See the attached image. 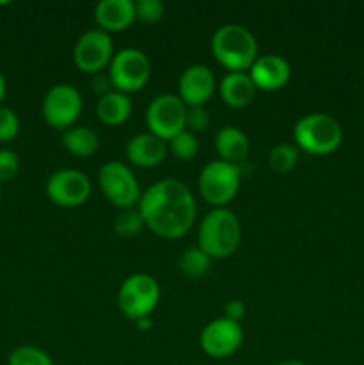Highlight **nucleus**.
I'll return each mask as SVG.
<instances>
[{
  "instance_id": "obj_1",
  "label": "nucleus",
  "mask_w": 364,
  "mask_h": 365,
  "mask_svg": "<svg viewBox=\"0 0 364 365\" xmlns=\"http://www.w3.org/2000/svg\"><path fill=\"white\" fill-rule=\"evenodd\" d=\"M145 227L164 239H178L195 225L193 192L177 178H163L150 185L138 203Z\"/></svg>"
},
{
  "instance_id": "obj_2",
  "label": "nucleus",
  "mask_w": 364,
  "mask_h": 365,
  "mask_svg": "<svg viewBox=\"0 0 364 365\" xmlns=\"http://www.w3.org/2000/svg\"><path fill=\"white\" fill-rule=\"evenodd\" d=\"M213 56L231 71H246L257 59V41L252 32L239 24H227L216 29L211 39Z\"/></svg>"
},
{
  "instance_id": "obj_3",
  "label": "nucleus",
  "mask_w": 364,
  "mask_h": 365,
  "mask_svg": "<svg viewBox=\"0 0 364 365\" xmlns=\"http://www.w3.org/2000/svg\"><path fill=\"white\" fill-rule=\"evenodd\" d=\"M241 242V223L232 210L214 209L202 220L198 228V248L211 259H227Z\"/></svg>"
},
{
  "instance_id": "obj_4",
  "label": "nucleus",
  "mask_w": 364,
  "mask_h": 365,
  "mask_svg": "<svg viewBox=\"0 0 364 365\" xmlns=\"http://www.w3.org/2000/svg\"><path fill=\"white\" fill-rule=\"evenodd\" d=\"M296 146L310 155H327L335 152L343 141V128L332 116L313 113L302 116L293 128Z\"/></svg>"
},
{
  "instance_id": "obj_5",
  "label": "nucleus",
  "mask_w": 364,
  "mask_h": 365,
  "mask_svg": "<svg viewBox=\"0 0 364 365\" xmlns=\"http://www.w3.org/2000/svg\"><path fill=\"white\" fill-rule=\"evenodd\" d=\"M241 184V168L218 159L200 171L198 191L209 205L221 209L234 200Z\"/></svg>"
},
{
  "instance_id": "obj_6",
  "label": "nucleus",
  "mask_w": 364,
  "mask_h": 365,
  "mask_svg": "<svg viewBox=\"0 0 364 365\" xmlns=\"http://www.w3.org/2000/svg\"><path fill=\"white\" fill-rule=\"evenodd\" d=\"M161 298L159 284L153 277L136 273L125 278L118 291V309L125 317L139 321L148 317Z\"/></svg>"
},
{
  "instance_id": "obj_7",
  "label": "nucleus",
  "mask_w": 364,
  "mask_h": 365,
  "mask_svg": "<svg viewBox=\"0 0 364 365\" xmlns=\"http://www.w3.org/2000/svg\"><path fill=\"white\" fill-rule=\"evenodd\" d=\"M98 184L106 198L118 209H134L141 200V189L131 168L120 160L106 163L98 171Z\"/></svg>"
},
{
  "instance_id": "obj_8",
  "label": "nucleus",
  "mask_w": 364,
  "mask_h": 365,
  "mask_svg": "<svg viewBox=\"0 0 364 365\" xmlns=\"http://www.w3.org/2000/svg\"><path fill=\"white\" fill-rule=\"evenodd\" d=\"M111 84L116 91L134 93L146 86L150 78V61L138 48H123L114 53L109 64Z\"/></svg>"
},
{
  "instance_id": "obj_9",
  "label": "nucleus",
  "mask_w": 364,
  "mask_h": 365,
  "mask_svg": "<svg viewBox=\"0 0 364 365\" xmlns=\"http://www.w3.org/2000/svg\"><path fill=\"white\" fill-rule=\"evenodd\" d=\"M186 113L188 106L178 98V95L164 93L150 102L146 109V127L150 134L168 143L178 132L186 130Z\"/></svg>"
},
{
  "instance_id": "obj_10",
  "label": "nucleus",
  "mask_w": 364,
  "mask_h": 365,
  "mask_svg": "<svg viewBox=\"0 0 364 365\" xmlns=\"http://www.w3.org/2000/svg\"><path fill=\"white\" fill-rule=\"evenodd\" d=\"M46 123L57 130H68L82 113V96L71 84H57L49 89L41 106Z\"/></svg>"
},
{
  "instance_id": "obj_11",
  "label": "nucleus",
  "mask_w": 364,
  "mask_h": 365,
  "mask_svg": "<svg viewBox=\"0 0 364 365\" xmlns=\"http://www.w3.org/2000/svg\"><path fill=\"white\" fill-rule=\"evenodd\" d=\"M113 39L100 29L86 31L74 46V63L84 73L98 75L113 61Z\"/></svg>"
},
{
  "instance_id": "obj_12",
  "label": "nucleus",
  "mask_w": 364,
  "mask_h": 365,
  "mask_svg": "<svg viewBox=\"0 0 364 365\" xmlns=\"http://www.w3.org/2000/svg\"><path fill=\"white\" fill-rule=\"evenodd\" d=\"M91 195V182L79 170H57L46 180V196L57 207L71 209L86 202Z\"/></svg>"
},
{
  "instance_id": "obj_13",
  "label": "nucleus",
  "mask_w": 364,
  "mask_h": 365,
  "mask_svg": "<svg viewBox=\"0 0 364 365\" xmlns=\"http://www.w3.org/2000/svg\"><path fill=\"white\" fill-rule=\"evenodd\" d=\"M243 344L241 324L236 321L220 317L211 321L200 334V346L203 353L213 359H227L234 355Z\"/></svg>"
},
{
  "instance_id": "obj_14",
  "label": "nucleus",
  "mask_w": 364,
  "mask_h": 365,
  "mask_svg": "<svg viewBox=\"0 0 364 365\" xmlns=\"http://www.w3.org/2000/svg\"><path fill=\"white\" fill-rule=\"evenodd\" d=\"M216 89L213 71L203 64H191L178 78V98L188 107L206 106Z\"/></svg>"
},
{
  "instance_id": "obj_15",
  "label": "nucleus",
  "mask_w": 364,
  "mask_h": 365,
  "mask_svg": "<svg viewBox=\"0 0 364 365\" xmlns=\"http://www.w3.org/2000/svg\"><path fill=\"white\" fill-rule=\"evenodd\" d=\"M250 78L253 81L256 89L261 91H278L284 88L291 77V66L282 56L268 53L257 57L256 63L248 70Z\"/></svg>"
},
{
  "instance_id": "obj_16",
  "label": "nucleus",
  "mask_w": 364,
  "mask_h": 365,
  "mask_svg": "<svg viewBox=\"0 0 364 365\" xmlns=\"http://www.w3.org/2000/svg\"><path fill=\"white\" fill-rule=\"evenodd\" d=\"M95 20L100 31L120 32L136 20V2L132 0H102L95 7Z\"/></svg>"
},
{
  "instance_id": "obj_17",
  "label": "nucleus",
  "mask_w": 364,
  "mask_h": 365,
  "mask_svg": "<svg viewBox=\"0 0 364 365\" xmlns=\"http://www.w3.org/2000/svg\"><path fill=\"white\" fill-rule=\"evenodd\" d=\"M127 159L138 168H153L164 160L168 153L166 141H163L157 135L150 134H138L127 143Z\"/></svg>"
},
{
  "instance_id": "obj_18",
  "label": "nucleus",
  "mask_w": 364,
  "mask_h": 365,
  "mask_svg": "<svg viewBox=\"0 0 364 365\" xmlns=\"http://www.w3.org/2000/svg\"><path fill=\"white\" fill-rule=\"evenodd\" d=\"M256 86L246 71H228L218 86L221 100L231 107H245L256 96Z\"/></svg>"
},
{
  "instance_id": "obj_19",
  "label": "nucleus",
  "mask_w": 364,
  "mask_h": 365,
  "mask_svg": "<svg viewBox=\"0 0 364 365\" xmlns=\"http://www.w3.org/2000/svg\"><path fill=\"white\" fill-rule=\"evenodd\" d=\"M214 145H216L220 159L231 164H239L241 160H245L250 150L248 138L238 127H223L221 130H218Z\"/></svg>"
},
{
  "instance_id": "obj_20",
  "label": "nucleus",
  "mask_w": 364,
  "mask_h": 365,
  "mask_svg": "<svg viewBox=\"0 0 364 365\" xmlns=\"http://www.w3.org/2000/svg\"><path fill=\"white\" fill-rule=\"evenodd\" d=\"M132 102L128 95L113 89L107 95L100 96L96 102V116L103 125H121L131 118Z\"/></svg>"
},
{
  "instance_id": "obj_21",
  "label": "nucleus",
  "mask_w": 364,
  "mask_h": 365,
  "mask_svg": "<svg viewBox=\"0 0 364 365\" xmlns=\"http://www.w3.org/2000/svg\"><path fill=\"white\" fill-rule=\"evenodd\" d=\"M63 146L71 155L88 159L93 153H96L100 139L96 132L89 127H71L63 132Z\"/></svg>"
},
{
  "instance_id": "obj_22",
  "label": "nucleus",
  "mask_w": 364,
  "mask_h": 365,
  "mask_svg": "<svg viewBox=\"0 0 364 365\" xmlns=\"http://www.w3.org/2000/svg\"><path fill=\"white\" fill-rule=\"evenodd\" d=\"M211 257L200 248L186 250L178 260V267L189 278H203L211 271Z\"/></svg>"
},
{
  "instance_id": "obj_23",
  "label": "nucleus",
  "mask_w": 364,
  "mask_h": 365,
  "mask_svg": "<svg viewBox=\"0 0 364 365\" xmlns=\"http://www.w3.org/2000/svg\"><path fill=\"white\" fill-rule=\"evenodd\" d=\"M296 163H298V150L289 143L275 145L268 153V164L278 175L289 173L296 166Z\"/></svg>"
},
{
  "instance_id": "obj_24",
  "label": "nucleus",
  "mask_w": 364,
  "mask_h": 365,
  "mask_svg": "<svg viewBox=\"0 0 364 365\" xmlns=\"http://www.w3.org/2000/svg\"><path fill=\"white\" fill-rule=\"evenodd\" d=\"M168 150L178 160L195 159L196 153H198V139H196V134H193L189 130L178 132L175 138H171L168 141Z\"/></svg>"
},
{
  "instance_id": "obj_25",
  "label": "nucleus",
  "mask_w": 364,
  "mask_h": 365,
  "mask_svg": "<svg viewBox=\"0 0 364 365\" xmlns=\"http://www.w3.org/2000/svg\"><path fill=\"white\" fill-rule=\"evenodd\" d=\"M143 228H145V221H143L138 209H123L114 220V232L120 237H136Z\"/></svg>"
},
{
  "instance_id": "obj_26",
  "label": "nucleus",
  "mask_w": 364,
  "mask_h": 365,
  "mask_svg": "<svg viewBox=\"0 0 364 365\" xmlns=\"http://www.w3.org/2000/svg\"><path fill=\"white\" fill-rule=\"evenodd\" d=\"M9 365H54L52 359L43 349L34 346H21L9 355Z\"/></svg>"
},
{
  "instance_id": "obj_27",
  "label": "nucleus",
  "mask_w": 364,
  "mask_h": 365,
  "mask_svg": "<svg viewBox=\"0 0 364 365\" xmlns=\"http://www.w3.org/2000/svg\"><path fill=\"white\" fill-rule=\"evenodd\" d=\"M164 6L161 0H139L136 2V20L143 24H157L164 16Z\"/></svg>"
},
{
  "instance_id": "obj_28",
  "label": "nucleus",
  "mask_w": 364,
  "mask_h": 365,
  "mask_svg": "<svg viewBox=\"0 0 364 365\" xmlns=\"http://www.w3.org/2000/svg\"><path fill=\"white\" fill-rule=\"evenodd\" d=\"M211 123V114L206 109V106L200 107H188V113H186V130L193 132H203Z\"/></svg>"
},
{
  "instance_id": "obj_29",
  "label": "nucleus",
  "mask_w": 364,
  "mask_h": 365,
  "mask_svg": "<svg viewBox=\"0 0 364 365\" xmlns=\"http://www.w3.org/2000/svg\"><path fill=\"white\" fill-rule=\"evenodd\" d=\"M20 130V120L16 113L7 107H0V141H13Z\"/></svg>"
},
{
  "instance_id": "obj_30",
  "label": "nucleus",
  "mask_w": 364,
  "mask_h": 365,
  "mask_svg": "<svg viewBox=\"0 0 364 365\" xmlns=\"http://www.w3.org/2000/svg\"><path fill=\"white\" fill-rule=\"evenodd\" d=\"M18 170H20V160L16 153L6 148L0 150V182H7L16 177Z\"/></svg>"
},
{
  "instance_id": "obj_31",
  "label": "nucleus",
  "mask_w": 364,
  "mask_h": 365,
  "mask_svg": "<svg viewBox=\"0 0 364 365\" xmlns=\"http://www.w3.org/2000/svg\"><path fill=\"white\" fill-rule=\"evenodd\" d=\"M243 316H245V303L243 302H239V299H231V302L225 305V317H227V319L239 323V321L243 319Z\"/></svg>"
},
{
  "instance_id": "obj_32",
  "label": "nucleus",
  "mask_w": 364,
  "mask_h": 365,
  "mask_svg": "<svg viewBox=\"0 0 364 365\" xmlns=\"http://www.w3.org/2000/svg\"><path fill=\"white\" fill-rule=\"evenodd\" d=\"M91 88H93V91L98 93L100 96H103V95H107V93L113 91V89H111L113 88V84H111L109 75H102V73L96 75L91 82Z\"/></svg>"
},
{
  "instance_id": "obj_33",
  "label": "nucleus",
  "mask_w": 364,
  "mask_h": 365,
  "mask_svg": "<svg viewBox=\"0 0 364 365\" xmlns=\"http://www.w3.org/2000/svg\"><path fill=\"white\" fill-rule=\"evenodd\" d=\"M136 324H138V328L139 330H143V331H146L148 330L150 327H152V317H143V319H139V321H136Z\"/></svg>"
},
{
  "instance_id": "obj_34",
  "label": "nucleus",
  "mask_w": 364,
  "mask_h": 365,
  "mask_svg": "<svg viewBox=\"0 0 364 365\" xmlns=\"http://www.w3.org/2000/svg\"><path fill=\"white\" fill-rule=\"evenodd\" d=\"M6 91H7L6 78H4V75L0 73V102H2V100H4V96H6Z\"/></svg>"
},
{
  "instance_id": "obj_35",
  "label": "nucleus",
  "mask_w": 364,
  "mask_h": 365,
  "mask_svg": "<svg viewBox=\"0 0 364 365\" xmlns=\"http://www.w3.org/2000/svg\"><path fill=\"white\" fill-rule=\"evenodd\" d=\"M277 365H305L302 360H296V359H288V360H282Z\"/></svg>"
},
{
  "instance_id": "obj_36",
  "label": "nucleus",
  "mask_w": 364,
  "mask_h": 365,
  "mask_svg": "<svg viewBox=\"0 0 364 365\" xmlns=\"http://www.w3.org/2000/svg\"><path fill=\"white\" fill-rule=\"evenodd\" d=\"M223 365H231V364H223Z\"/></svg>"
}]
</instances>
